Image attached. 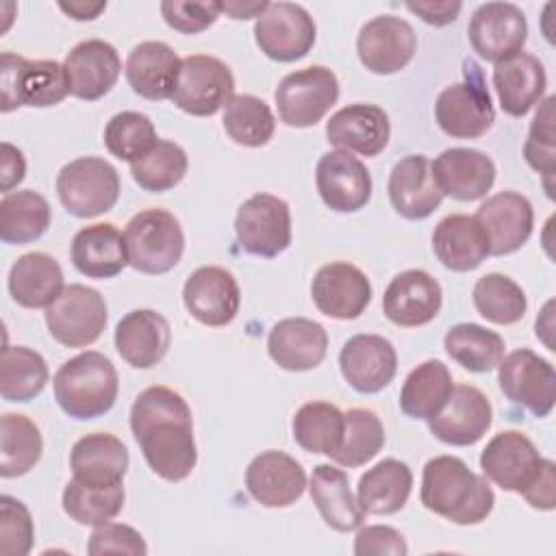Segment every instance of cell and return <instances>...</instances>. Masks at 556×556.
<instances>
[{
    "label": "cell",
    "mask_w": 556,
    "mask_h": 556,
    "mask_svg": "<svg viewBox=\"0 0 556 556\" xmlns=\"http://www.w3.org/2000/svg\"><path fill=\"white\" fill-rule=\"evenodd\" d=\"M130 430L150 469L167 482L185 480L198 463L191 408L169 387L143 389L130 408Z\"/></svg>",
    "instance_id": "obj_1"
},
{
    "label": "cell",
    "mask_w": 556,
    "mask_h": 556,
    "mask_svg": "<svg viewBox=\"0 0 556 556\" xmlns=\"http://www.w3.org/2000/svg\"><path fill=\"white\" fill-rule=\"evenodd\" d=\"M421 504L456 526H473L489 517L495 504L489 482L456 456H434L421 476Z\"/></svg>",
    "instance_id": "obj_2"
},
{
    "label": "cell",
    "mask_w": 556,
    "mask_h": 556,
    "mask_svg": "<svg viewBox=\"0 0 556 556\" xmlns=\"http://www.w3.org/2000/svg\"><path fill=\"white\" fill-rule=\"evenodd\" d=\"M54 400L72 419H96L117 400L119 380L113 363L93 350L65 361L52 380Z\"/></svg>",
    "instance_id": "obj_3"
},
{
    "label": "cell",
    "mask_w": 556,
    "mask_h": 556,
    "mask_svg": "<svg viewBox=\"0 0 556 556\" xmlns=\"http://www.w3.org/2000/svg\"><path fill=\"white\" fill-rule=\"evenodd\" d=\"M128 265L141 274H165L174 269L185 250L178 219L165 208L139 211L124 230Z\"/></svg>",
    "instance_id": "obj_4"
},
{
    "label": "cell",
    "mask_w": 556,
    "mask_h": 556,
    "mask_svg": "<svg viewBox=\"0 0 556 556\" xmlns=\"http://www.w3.org/2000/svg\"><path fill=\"white\" fill-rule=\"evenodd\" d=\"M0 111L17 106H54L70 93L65 67L56 61H28L13 52L0 56Z\"/></svg>",
    "instance_id": "obj_5"
},
{
    "label": "cell",
    "mask_w": 556,
    "mask_h": 556,
    "mask_svg": "<svg viewBox=\"0 0 556 556\" xmlns=\"http://www.w3.org/2000/svg\"><path fill=\"white\" fill-rule=\"evenodd\" d=\"M56 193L65 211L74 217H96L115 206L119 198V176L109 161L80 156L61 167Z\"/></svg>",
    "instance_id": "obj_6"
},
{
    "label": "cell",
    "mask_w": 556,
    "mask_h": 556,
    "mask_svg": "<svg viewBox=\"0 0 556 556\" xmlns=\"http://www.w3.org/2000/svg\"><path fill=\"white\" fill-rule=\"evenodd\" d=\"M339 80L332 70L311 65L287 74L274 93L280 119L291 128L315 126L337 102Z\"/></svg>",
    "instance_id": "obj_7"
},
{
    "label": "cell",
    "mask_w": 556,
    "mask_h": 556,
    "mask_svg": "<svg viewBox=\"0 0 556 556\" xmlns=\"http://www.w3.org/2000/svg\"><path fill=\"white\" fill-rule=\"evenodd\" d=\"M549 465L534 443L519 430L497 432L480 454L482 473L502 486L519 495H528Z\"/></svg>",
    "instance_id": "obj_8"
},
{
    "label": "cell",
    "mask_w": 556,
    "mask_h": 556,
    "mask_svg": "<svg viewBox=\"0 0 556 556\" xmlns=\"http://www.w3.org/2000/svg\"><path fill=\"white\" fill-rule=\"evenodd\" d=\"M54 341L65 348H85L98 341L109 313L104 298L85 285H70L43 313Z\"/></svg>",
    "instance_id": "obj_9"
},
{
    "label": "cell",
    "mask_w": 556,
    "mask_h": 556,
    "mask_svg": "<svg viewBox=\"0 0 556 556\" xmlns=\"http://www.w3.org/2000/svg\"><path fill=\"white\" fill-rule=\"evenodd\" d=\"M232 91L235 76L224 61L208 54H191L180 63L172 100L180 111L206 117L224 109L232 98Z\"/></svg>",
    "instance_id": "obj_10"
},
{
    "label": "cell",
    "mask_w": 556,
    "mask_h": 556,
    "mask_svg": "<svg viewBox=\"0 0 556 556\" xmlns=\"http://www.w3.org/2000/svg\"><path fill=\"white\" fill-rule=\"evenodd\" d=\"M235 232L248 254L263 258L282 254L291 243L289 204L271 193H254L239 206Z\"/></svg>",
    "instance_id": "obj_11"
},
{
    "label": "cell",
    "mask_w": 556,
    "mask_h": 556,
    "mask_svg": "<svg viewBox=\"0 0 556 556\" xmlns=\"http://www.w3.org/2000/svg\"><path fill=\"white\" fill-rule=\"evenodd\" d=\"M315 35L317 28L311 13L295 2H267L254 24V39L261 52L282 63L306 56Z\"/></svg>",
    "instance_id": "obj_12"
},
{
    "label": "cell",
    "mask_w": 556,
    "mask_h": 556,
    "mask_svg": "<svg viewBox=\"0 0 556 556\" xmlns=\"http://www.w3.org/2000/svg\"><path fill=\"white\" fill-rule=\"evenodd\" d=\"M500 389L504 395L528 408L534 417H547L556 400V371L549 361L532 350H515L497 365Z\"/></svg>",
    "instance_id": "obj_13"
},
{
    "label": "cell",
    "mask_w": 556,
    "mask_h": 556,
    "mask_svg": "<svg viewBox=\"0 0 556 556\" xmlns=\"http://www.w3.org/2000/svg\"><path fill=\"white\" fill-rule=\"evenodd\" d=\"M417 50L413 26L391 13L369 20L356 39V52L365 70L374 74H395L404 70Z\"/></svg>",
    "instance_id": "obj_14"
},
{
    "label": "cell",
    "mask_w": 556,
    "mask_h": 556,
    "mask_svg": "<svg viewBox=\"0 0 556 556\" xmlns=\"http://www.w3.org/2000/svg\"><path fill=\"white\" fill-rule=\"evenodd\" d=\"M471 48L486 61H502L519 52L528 37L526 15L510 2L480 4L467 26Z\"/></svg>",
    "instance_id": "obj_15"
},
{
    "label": "cell",
    "mask_w": 556,
    "mask_h": 556,
    "mask_svg": "<svg viewBox=\"0 0 556 556\" xmlns=\"http://www.w3.org/2000/svg\"><path fill=\"white\" fill-rule=\"evenodd\" d=\"M439 128L456 139L482 137L495 122L491 96L478 80H465L445 87L434 102Z\"/></svg>",
    "instance_id": "obj_16"
},
{
    "label": "cell",
    "mask_w": 556,
    "mask_h": 556,
    "mask_svg": "<svg viewBox=\"0 0 556 556\" xmlns=\"http://www.w3.org/2000/svg\"><path fill=\"white\" fill-rule=\"evenodd\" d=\"M182 302L193 319L219 328L230 324L241 304V291L235 276L217 265L198 267L182 287Z\"/></svg>",
    "instance_id": "obj_17"
},
{
    "label": "cell",
    "mask_w": 556,
    "mask_h": 556,
    "mask_svg": "<svg viewBox=\"0 0 556 556\" xmlns=\"http://www.w3.org/2000/svg\"><path fill=\"white\" fill-rule=\"evenodd\" d=\"M493 421V408L486 395L471 384H454L443 408L428 419L430 432L447 445L478 443Z\"/></svg>",
    "instance_id": "obj_18"
},
{
    "label": "cell",
    "mask_w": 556,
    "mask_h": 556,
    "mask_svg": "<svg viewBox=\"0 0 556 556\" xmlns=\"http://www.w3.org/2000/svg\"><path fill=\"white\" fill-rule=\"evenodd\" d=\"M315 182L324 204L337 213L361 211L371 198V176L367 167L345 150L321 154Z\"/></svg>",
    "instance_id": "obj_19"
},
{
    "label": "cell",
    "mask_w": 556,
    "mask_h": 556,
    "mask_svg": "<svg viewBox=\"0 0 556 556\" xmlns=\"http://www.w3.org/2000/svg\"><path fill=\"white\" fill-rule=\"evenodd\" d=\"M482 226L489 254L504 256L519 250L532 235L534 211L526 195L517 191H500L486 198L473 215Z\"/></svg>",
    "instance_id": "obj_20"
},
{
    "label": "cell",
    "mask_w": 556,
    "mask_h": 556,
    "mask_svg": "<svg viewBox=\"0 0 556 556\" xmlns=\"http://www.w3.org/2000/svg\"><path fill=\"white\" fill-rule=\"evenodd\" d=\"M311 295L319 313L332 319H356L371 300V285L356 265L334 261L319 267L311 285Z\"/></svg>",
    "instance_id": "obj_21"
},
{
    "label": "cell",
    "mask_w": 556,
    "mask_h": 556,
    "mask_svg": "<svg viewBox=\"0 0 556 556\" xmlns=\"http://www.w3.org/2000/svg\"><path fill=\"white\" fill-rule=\"evenodd\" d=\"M245 486L258 504L267 508H285L302 497L306 473L293 456L280 450H267L254 456L248 465Z\"/></svg>",
    "instance_id": "obj_22"
},
{
    "label": "cell",
    "mask_w": 556,
    "mask_h": 556,
    "mask_svg": "<svg viewBox=\"0 0 556 556\" xmlns=\"http://www.w3.org/2000/svg\"><path fill=\"white\" fill-rule=\"evenodd\" d=\"M343 378L358 393L382 391L397 371V354L389 339L380 334H354L339 354Z\"/></svg>",
    "instance_id": "obj_23"
},
{
    "label": "cell",
    "mask_w": 556,
    "mask_h": 556,
    "mask_svg": "<svg viewBox=\"0 0 556 556\" xmlns=\"http://www.w3.org/2000/svg\"><path fill=\"white\" fill-rule=\"evenodd\" d=\"M430 165L439 191L460 202L484 198L495 182V165L491 156L480 150L450 148Z\"/></svg>",
    "instance_id": "obj_24"
},
{
    "label": "cell",
    "mask_w": 556,
    "mask_h": 556,
    "mask_svg": "<svg viewBox=\"0 0 556 556\" xmlns=\"http://www.w3.org/2000/svg\"><path fill=\"white\" fill-rule=\"evenodd\" d=\"M441 285L424 269L397 274L382 298V311L389 321L415 328L432 321L441 311Z\"/></svg>",
    "instance_id": "obj_25"
},
{
    "label": "cell",
    "mask_w": 556,
    "mask_h": 556,
    "mask_svg": "<svg viewBox=\"0 0 556 556\" xmlns=\"http://www.w3.org/2000/svg\"><path fill=\"white\" fill-rule=\"evenodd\" d=\"M63 67L70 80V93L91 102L109 93L117 83L122 61L109 41L87 39L67 52Z\"/></svg>",
    "instance_id": "obj_26"
},
{
    "label": "cell",
    "mask_w": 556,
    "mask_h": 556,
    "mask_svg": "<svg viewBox=\"0 0 556 556\" xmlns=\"http://www.w3.org/2000/svg\"><path fill=\"white\" fill-rule=\"evenodd\" d=\"M391 135L389 115L376 104H348L326 124V137L332 146L363 156L380 154Z\"/></svg>",
    "instance_id": "obj_27"
},
{
    "label": "cell",
    "mask_w": 556,
    "mask_h": 556,
    "mask_svg": "<svg viewBox=\"0 0 556 556\" xmlns=\"http://www.w3.org/2000/svg\"><path fill=\"white\" fill-rule=\"evenodd\" d=\"M326 350V328L306 317L280 319L267 337V352L271 361L287 371H308L321 365Z\"/></svg>",
    "instance_id": "obj_28"
},
{
    "label": "cell",
    "mask_w": 556,
    "mask_h": 556,
    "mask_svg": "<svg viewBox=\"0 0 556 556\" xmlns=\"http://www.w3.org/2000/svg\"><path fill=\"white\" fill-rule=\"evenodd\" d=\"M389 200L406 219H426L439 208L443 193L439 191L432 165L424 154H408L393 165L389 176Z\"/></svg>",
    "instance_id": "obj_29"
},
{
    "label": "cell",
    "mask_w": 556,
    "mask_h": 556,
    "mask_svg": "<svg viewBox=\"0 0 556 556\" xmlns=\"http://www.w3.org/2000/svg\"><path fill=\"white\" fill-rule=\"evenodd\" d=\"M172 330L167 319L152 308L126 313L115 328V348L119 356L139 369H150L163 361L169 350Z\"/></svg>",
    "instance_id": "obj_30"
},
{
    "label": "cell",
    "mask_w": 556,
    "mask_h": 556,
    "mask_svg": "<svg viewBox=\"0 0 556 556\" xmlns=\"http://www.w3.org/2000/svg\"><path fill=\"white\" fill-rule=\"evenodd\" d=\"M547 85L543 63L530 52H515L493 67V87L504 113L513 117L526 115L541 98Z\"/></svg>",
    "instance_id": "obj_31"
},
{
    "label": "cell",
    "mask_w": 556,
    "mask_h": 556,
    "mask_svg": "<svg viewBox=\"0 0 556 556\" xmlns=\"http://www.w3.org/2000/svg\"><path fill=\"white\" fill-rule=\"evenodd\" d=\"M70 467L74 480L87 486H117L128 469V450L109 432L85 434L72 447Z\"/></svg>",
    "instance_id": "obj_32"
},
{
    "label": "cell",
    "mask_w": 556,
    "mask_h": 556,
    "mask_svg": "<svg viewBox=\"0 0 556 556\" xmlns=\"http://www.w3.org/2000/svg\"><path fill=\"white\" fill-rule=\"evenodd\" d=\"M178 54L163 41H141L126 59V78L135 93L148 100H167L174 96L178 74Z\"/></svg>",
    "instance_id": "obj_33"
},
{
    "label": "cell",
    "mask_w": 556,
    "mask_h": 556,
    "mask_svg": "<svg viewBox=\"0 0 556 556\" xmlns=\"http://www.w3.org/2000/svg\"><path fill=\"white\" fill-rule=\"evenodd\" d=\"M432 250L443 267L471 271L489 256V241L473 215H447L432 232Z\"/></svg>",
    "instance_id": "obj_34"
},
{
    "label": "cell",
    "mask_w": 556,
    "mask_h": 556,
    "mask_svg": "<svg viewBox=\"0 0 556 556\" xmlns=\"http://www.w3.org/2000/svg\"><path fill=\"white\" fill-rule=\"evenodd\" d=\"M74 267L87 278H113L128 265L124 235L113 224L80 228L70 250Z\"/></svg>",
    "instance_id": "obj_35"
},
{
    "label": "cell",
    "mask_w": 556,
    "mask_h": 556,
    "mask_svg": "<svg viewBox=\"0 0 556 556\" xmlns=\"http://www.w3.org/2000/svg\"><path fill=\"white\" fill-rule=\"evenodd\" d=\"M63 289L61 265L46 252H28L11 265L9 293L24 308H48Z\"/></svg>",
    "instance_id": "obj_36"
},
{
    "label": "cell",
    "mask_w": 556,
    "mask_h": 556,
    "mask_svg": "<svg viewBox=\"0 0 556 556\" xmlns=\"http://www.w3.org/2000/svg\"><path fill=\"white\" fill-rule=\"evenodd\" d=\"M311 497L324 521L337 532H352L363 526L365 510L350 491L348 476L332 465H317L311 473Z\"/></svg>",
    "instance_id": "obj_37"
},
{
    "label": "cell",
    "mask_w": 556,
    "mask_h": 556,
    "mask_svg": "<svg viewBox=\"0 0 556 556\" xmlns=\"http://www.w3.org/2000/svg\"><path fill=\"white\" fill-rule=\"evenodd\" d=\"M413 489V471L406 463L384 458L367 469L356 489V502L367 515H393L404 508Z\"/></svg>",
    "instance_id": "obj_38"
},
{
    "label": "cell",
    "mask_w": 556,
    "mask_h": 556,
    "mask_svg": "<svg viewBox=\"0 0 556 556\" xmlns=\"http://www.w3.org/2000/svg\"><path fill=\"white\" fill-rule=\"evenodd\" d=\"M452 389L450 369L441 361H426L406 376L400 391V408L413 419L428 421L443 408Z\"/></svg>",
    "instance_id": "obj_39"
},
{
    "label": "cell",
    "mask_w": 556,
    "mask_h": 556,
    "mask_svg": "<svg viewBox=\"0 0 556 556\" xmlns=\"http://www.w3.org/2000/svg\"><path fill=\"white\" fill-rule=\"evenodd\" d=\"M50 226V204L37 191L4 193L0 200V239L24 245L39 239Z\"/></svg>",
    "instance_id": "obj_40"
},
{
    "label": "cell",
    "mask_w": 556,
    "mask_h": 556,
    "mask_svg": "<svg viewBox=\"0 0 556 556\" xmlns=\"http://www.w3.org/2000/svg\"><path fill=\"white\" fill-rule=\"evenodd\" d=\"M293 439L311 454H332L341 447L345 419L330 402H306L293 415Z\"/></svg>",
    "instance_id": "obj_41"
},
{
    "label": "cell",
    "mask_w": 556,
    "mask_h": 556,
    "mask_svg": "<svg viewBox=\"0 0 556 556\" xmlns=\"http://www.w3.org/2000/svg\"><path fill=\"white\" fill-rule=\"evenodd\" d=\"M41 432L26 415L4 413L0 419V476L28 473L41 458Z\"/></svg>",
    "instance_id": "obj_42"
},
{
    "label": "cell",
    "mask_w": 556,
    "mask_h": 556,
    "mask_svg": "<svg viewBox=\"0 0 556 556\" xmlns=\"http://www.w3.org/2000/svg\"><path fill=\"white\" fill-rule=\"evenodd\" d=\"M443 348L460 367L484 374L504 358V339L478 324H456L445 332Z\"/></svg>",
    "instance_id": "obj_43"
},
{
    "label": "cell",
    "mask_w": 556,
    "mask_h": 556,
    "mask_svg": "<svg viewBox=\"0 0 556 556\" xmlns=\"http://www.w3.org/2000/svg\"><path fill=\"white\" fill-rule=\"evenodd\" d=\"M48 365L43 356L24 345H7L0 361V395L7 402H28L43 391Z\"/></svg>",
    "instance_id": "obj_44"
},
{
    "label": "cell",
    "mask_w": 556,
    "mask_h": 556,
    "mask_svg": "<svg viewBox=\"0 0 556 556\" xmlns=\"http://www.w3.org/2000/svg\"><path fill=\"white\" fill-rule=\"evenodd\" d=\"M189 159L185 150L167 139H159L143 156L130 163L132 180L150 193L174 189L187 174Z\"/></svg>",
    "instance_id": "obj_45"
},
{
    "label": "cell",
    "mask_w": 556,
    "mask_h": 556,
    "mask_svg": "<svg viewBox=\"0 0 556 556\" xmlns=\"http://www.w3.org/2000/svg\"><path fill=\"white\" fill-rule=\"evenodd\" d=\"M224 130L228 137L248 148L265 146L276 128V119L271 109L256 96L239 93L228 100L224 106Z\"/></svg>",
    "instance_id": "obj_46"
},
{
    "label": "cell",
    "mask_w": 556,
    "mask_h": 556,
    "mask_svg": "<svg viewBox=\"0 0 556 556\" xmlns=\"http://www.w3.org/2000/svg\"><path fill=\"white\" fill-rule=\"evenodd\" d=\"M473 306L476 311L493 324H517L526 315V293L523 289L504 274H484L473 285Z\"/></svg>",
    "instance_id": "obj_47"
},
{
    "label": "cell",
    "mask_w": 556,
    "mask_h": 556,
    "mask_svg": "<svg viewBox=\"0 0 556 556\" xmlns=\"http://www.w3.org/2000/svg\"><path fill=\"white\" fill-rule=\"evenodd\" d=\"M345 428L341 447L332 460L343 467H361L371 460L384 445V428L380 417L369 408H350L343 413Z\"/></svg>",
    "instance_id": "obj_48"
},
{
    "label": "cell",
    "mask_w": 556,
    "mask_h": 556,
    "mask_svg": "<svg viewBox=\"0 0 556 556\" xmlns=\"http://www.w3.org/2000/svg\"><path fill=\"white\" fill-rule=\"evenodd\" d=\"M124 506V486H87L70 480L63 489V510L83 526H100L111 521Z\"/></svg>",
    "instance_id": "obj_49"
},
{
    "label": "cell",
    "mask_w": 556,
    "mask_h": 556,
    "mask_svg": "<svg viewBox=\"0 0 556 556\" xmlns=\"http://www.w3.org/2000/svg\"><path fill=\"white\" fill-rule=\"evenodd\" d=\"M159 141L154 124L139 111H122L106 122L104 146L119 161H137Z\"/></svg>",
    "instance_id": "obj_50"
},
{
    "label": "cell",
    "mask_w": 556,
    "mask_h": 556,
    "mask_svg": "<svg viewBox=\"0 0 556 556\" xmlns=\"http://www.w3.org/2000/svg\"><path fill=\"white\" fill-rule=\"evenodd\" d=\"M554 96H547L532 124H530V132L523 146V156L528 161V165L539 172L545 178V189L547 195L552 198V178L556 172V132H554Z\"/></svg>",
    "instance_id": "obj_51"
},
{
    "label": "cell",
    "mask_w": 556,
    "mask_h": 556,
    "mask_svg": "<svg viewBox=\"0 0 556 556\" xmlns=\"http://www.w3.org/2000/svg\"><path fill=\"white\" fill-rule=\"evenodd\" d=\"M35 539V528L28 508L11 497H0V554L2 556H24L30 552Z\"/></svg>",
    "instance_id": "obj_52"
},
{
    "label": "cell",
    "mask_w": 556,
    "mask_h": 556,
    "mask_svg": "<svg viewBox=\"0 0 556 556\" xmlns=\"http://www.w3.org/2000/svg\"><path fill=\"white\" fill-rule=\"evenodd\" d=\"M87 552L91 556H102V554H130V556H146L148 545L143 536L124 523H100L89 536Z\"/></svg>",
    "instance_id": "obj_53"
},
{
    "label": "cell",
    "mask_w": 556,
    "mask_h": 556,
    "mask_svg": "<svg viewBox=\"0 0 556 556\" xmlns=\"http://www.w3.org/2000/svg\"><path fill=\"white\" fill-rule=\"evenodd\" d=\"M161 13L167 26L178 33L195 35L208 28L219 15V2H180L165 0L161 2Z\"/></svg>",
    "instance_id": "obj_54"
},
{
    "label": "cell",
    "mask_w": 556,
    "mask_h": 556,
    "mask_svg": "<svg viewBox=\"0 0 556 556\" xmlns=\"http://www.w3.org/2000/svg\"><path fill=\"white\" fill-rule=\"evenodd\" d=\"M356 556H406L408 545L404 536L391 526H365L354 541Z\"/></svg>",
    "instance_id": "obj_55"
},
{
    "label": "cell",
    "mask_w": 556,
    "mask_h": 556,
    "mask_svg": "<svg viewBox=\"0 0 556 556\" xmlns=\"http://www.w3.org/2000/svg\"><path fill=\"white\" fill-rule=\"evenodd\" d=\"M406 9L415 15H419L426 24H432V26H445V24H452L463 4L460 2H432V0H424V2H406Z\"/></svg>",
    "instance_id": "obj_56"
},
{
    "label": "cell",
    "mask_w": 556,
    "mask_h": 556,
    "mask_svg": "<svg viewBox=\"0 0 556 556\" xmlns=\"http://www.w3.org/2000/svg\"><path fill=\"white\" fill-rule=\"evenodd\" d=\"M0 172H2V191H7V193L15 185H20L24 174H26L24 154L15 146H11L9 141H2V165H0Z\"/></svg>",
    "instance_id": "obj_57"
},
{
    "label": "cell",
    "mask_w": 556,
    "mask_h": 556,
    "mask_svg": "<svg viewBox=\"0 0 556 556\" xmlns=\"http://www.w3.org/2000/svg\"><path fill=\"white\" fill-rule=\"evenodd\" d=\"M526 502L532 508H541V510H552L554 508V504H556V467H554L552 460L545 467L539 482L526 495Z\"/></svg>",
    "instance_id": "obj_58"
},
{
    "label": "cell",
    "mask_w": 556,
    "mask_h": 556,
    "mask_svg": "<svg viewBox=\"0 0 556 556\" xmlns=\"http://www.w3.org/2000/svg\"><path fill=\"white\" fill-rule=\"evenodd\" d=\"M59 9L70 17L85 22L96 20L106 9V2H59Z\"/></svg>",
    "instance_id": "obj_59"
},
{
    "label": "cell",
    "mask_w": 556,
    "mask_h": 556,
    "mask_svg": "<svg viewBox=\"0 0 556 556\" xmlns=\"http://www.w3.org/2000/svg\"><path fill=\"white\" fill-rule=\"evenodd\" d=\"M267 2H219V13H228L232 20L258 17L265 11Z\"/></svg>",
    "instance_id": "obj_60"
}]
</instances>
